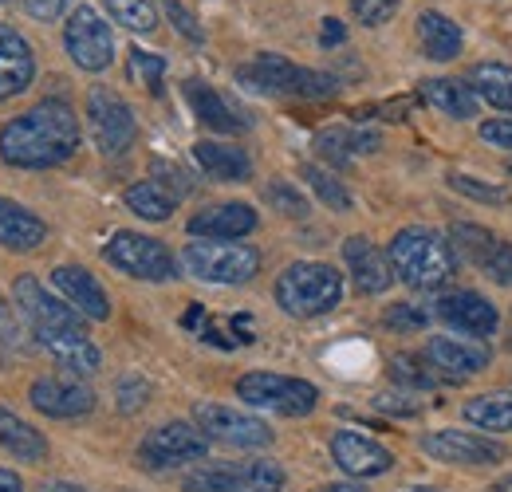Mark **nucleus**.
<instances>
[{"label": "nucleus", "mask_w": 512, "mask_h": 492, "mask_svg": "<svg viewBox=\"0 0 512 492\" xmlns=\"http://www.w3.org/2000/svg\"><path fill=\"white\" fill-rule=\"evenodd\" d=\"M79 150V119L64 99H44L0 126V158L16 170H52Z\"/></svg>", "instance_id": "nucleus-1"}, {"label": "nucleus", "mask_w": 512, "mask_h": 492, "mask_svg": "<svg viewBox=\"0 0 512 492\" xmlns=\"http://www.w3.org/2000/svg\"><path fill=\"white\" fill-rule=\"evenodd\" d=\"M386 260H390L394 276L414 292H438L457 272V256H453L449 241L434 229H422V225L394 233V241L386 248Z\"/></svg>", "instance_id": "nucleus-2"}, {"label": "nucleus", "mask_w": 512, "mask_h": 492, "mask_svg": "<svg viewBox=\"0 0 512 492\" xmlns=\"http://www.w3.org/2000/svg\"><path fill=\"white\" fill-rule=\"evenodd\" d=\"M237 83L260 91V95H296V99H331L339 91L335 75L312 71V67H296L292 60L276 56V52H260L249 63L237 67Z\"/></svg>", "instance_id": "nucleus-3"}, {"label": "nucleus", "mask_w": 512, "mask_h": 492, "mask_svg": "<svg viewBox=\"0 0 512 492\" xmlns=\"http://www.w3.org/2000/svg\"><path fill=\"white\" fill-rule=\"evenodd\" d=\"M339 300H343V276L320 260H296L276 280V304L292 319L327 315Z\"/></svg>", "instance_id": "nucleus-4"}, {"label": "nucleus", "mask_w": 512, "mask_h": 492, "mask_svg": "<svg viewBox=\"0 0 512 492\" xmlns=\"http://www.w3.org/2000/svg\"><path fill=\"white\" fill-rule=\"evenodd\" d=\"M237 398L249 402L253 410H272L284 418H304L316 410L320 390L304 378L292 374H276V370H249L237 378Z\"/></svg>", "instance_id": "nucleus-5"}, {"label": "nucleus", "mask_w": 512, "mask_h": 492, "mask_svg": "<svg viewBox=\"0 0 512 492\" xmlns=\"http://www.w3.org/2000/svg\"><path fill=\"white\" fill-rule=\"evenodd\" d=\"M12 300H16V311L24 315V323L32 327V335L40 339V347H48L64 335H87L83 315L64 300H56L52 292H44V284L36 276H20L12 284Z\"/></svg>", "instance_id": "nucleus-6"}, {"label": "nucleus", "mask_w": 512, "mask_h": 492, "mask_svg": "<svg viewBox=\"0 0 512 492\" xmlns=\"http://www.w3.org/2000/svg\"><path fill=\"white\" fill-rule=\"evenodd\" d=\"M182 268L201 284H249L260 272V252L233 241H193L182 252Z\"/></svg>", "instance_id": "nucleus-7"}, {"label": "nucleus", "mask_w": 512, "mask_h": 492, "mask_svg": "<svg viewBox=\"0 0 512 492\" xmlns=\"http://www.w3.org/2000/svg\"><path fill=\"white\" fill-rule=\"evenodd\" d=\"M107 264H115L119 272H127L134 280H146V284H166L178 276V260L170 256V248L154 237H142V233H130L119 229L107 248H103Z\"/></svg>", "instance_id": "nucleus-8"}, {"label": "nucleus", "mask_w": 512, "mask_h": 492, "mask_svg": "<svg viewBox=\"0 0 512 492\" xmlns=\"http://www.w3.org/2000/svg\"><path fill=\"white\" fill-rule=\"evenodd\" d=\"M87 126H91V138L95 146L107 154V158H119L127 154L138 138V123H134V111L127 107V99L111 87H91L87 91Z\"/></svg>", "instance_id": "nucleus-9"}, {"label": "nucleus", "mask_w": 512, "mask_h": 492, "mask_svg": "<svg viewBox=\"0 0 512 492\" xmlns=\"http://www.w3.org/2000/svg\"><path fill=\"white\" fill-rule=\"evenodd\" d=\"M186 492H280L284 469L276 461H249V465H201L182 481Z\"/></svg>", "instance_id": "nucleus-10"}, {"label": "nucleus", "mask_w": 512, "mask_h": 492, "mask_svg": "<svg viewBox=\"0 0 512 492\" xmlns=\"http://www.w3.org/2000/svg\"><path fill=\"white\" fill-rule=\"evenodd\" d=\"M64 48L67 56L75 60V67H83V71H107L111 60H115L111 24L91 4H79L64 24Z\"/></svg>", "instance_id": "nucleus-11"}, {"label": "nucleus", "mask_w": 512, "mask_h": 492, "mask_svg": "<svg viewBox=\"0 0 512 492\" xmlns=\"http://www.w3.org/2000/svg\"><path fill=\"white\" fill-rule=\"evenodd\" d=\"M193 422L209 441H221V445H233V449H264L272 441L268 422H260L253 414H241L233 406H217V402H197Z\"/></svg>", "instance_id": "nucleus-12"}, {"label": "nucleus", "mask_w": 512, "mask_h": 492, "mask_svg": "<svg viewBox=\"0 0 512 492\" xmlns=\"http://www.w3.org/2000/svg\"><path fill=\"white\" fill-rule=\"evenodd\" d=\"M205 453H209V437L190 422H166L154 433H146L138 445V461L146 469H170V465L201 461Z\"/></svg>", "instance_id": "nucleus-13"}, {"label": "nucleus", "mask_w": 512, "mask_h": 492, "mask_svg": "<svg viewBox=\"0 0 512 492\" xmlns=\"http://www.w3.org/2000/svg\"><path fill=\"white\" fill-rule=\"evenodd\" d=\"M422 453H430L434 461H446V465H497L505 461V445L493 441V437H481V433H461V430H434L426 433L422 441Z\"/></svg>", "instance_id": "nucleus-14"}, {"label": "nucleus", "mask_w": 512, "mask_h": 492, "mask_svg": "<svg viewBox=\"0 0 512 492\" xmlns=\"http://www.w3.org/2000/svg\"><path fill=\"white\" fill-rule=\"evenodd\" d=\"M28 402L48 418H83L95 410V390L75 374H48L28 386Z\"/></svg>", "instance_id": "nucleus-15"}, {"label": "nucleus", "mask_w": 512, "mask_h": 492, "mask_svg": "<svg viewBox=\"0 0 512 492\" xmlns=\"http://www.w3.org/2000/svg\"><path fill=\"white\" fill-rule=\"evenodd\" d=\"M434 315L449 323L453 331L461 335H473V339H489L501 323L497 308L481 296V292H446L438 304H434Z\"/></svg>", "instance_id": "nucleus-16"}, {"label": "nucleus", "mask_w": 512, "mask_h": 492, "mask_svg": "<svg viewBox=\"0 0 512 492\" xmlns=\"http://www.w3.org/2000/svg\"><path fill=\"white\" fill-rule=\"evenodd\" d=\"M256 209L245 201H221V205H205L201 213L190 217V237L201 241H241L256 229Z\"/></svg>", "instance_id": "nucleus-17"}, {"label": "nucleus", "mask_w": 512, "mask_h": 492, "mask_svg": "<svg viewBox=\"0 0 512 492\" xmlns=\"http://www.w3.org/2000/svg\"><path fill=\"white\" fill-rule=\"evenodd\" d=\"M331 457L347 477H383L394 465L390 449H383L379 441H371V437L355 430H339L331 437Z\"/></svg>", "instance_id": "nucleus-18"}, {"label": "nucleus", "mask_w": 512, "mask_h": 492, "mask_svg": "<svg viewBox=\"0 0 512 492\" xmlns=\"http://www.w3.org/2000/svg\"><path fill=\"white\" fill-rule=\"evenodd\" d=\"M52 284L64 292V300L79 311L83 319L103 323V319L111 315V300H107L103 284H99V280H95L87 268H79V264H60V268L52 272Z\"/></svg>", "instance_id": "nucleus-19"}, {"label": "nucleus", "mask_w": 512, "mask_h": 492, "mask_svg": "<svg viewBox=\"0 0 512 492\" xmlns=\"http://www.w3.org/2000/svg\"><path fill=\"white\" fill-rule=\"evenodd\" d=\"M32 79H36L32 44H28L16 28L0 24V99H12V95H20V91H28Z\"/></svg>", "instance_id": "nucleus-20"}, {"label": "nucleus", "mask_w": 512, "mask_h": 492, "mask_svg": "<svg viewBox=\"0 0 512 492\" xmlns=\"http://www.w3.org/2000/svg\"><path fill=\"white\" fill-rule=\"evenodd\" d=\"M343 260H347L351 280H355V288H359L363 296H379V292L390 288V280H394L390 260H386L383 252L371 245L367 237H347V241H343Z\"/></svg>", "instance_id": "nucleus-21"}, {"label": "nucleus", "mask_w": 512, "mask_h": 492, "mask_svg": "<svg viewBox=\"0 0 512 492\" xmlns=\"http://www.w3.org/2000/svg\"><path fill=\"white\" fill-rule=\"evenodd\" d=\"M426 359L438 370H446L449 378H469V374H481L489 367V347L481 343H469V339H453V335H434L430 347H426Z\"/></svg>", "instance_id": "nucleus-22"}, {"label": "nucleus", "mask_w": 512, "mask_h": 492, "mask_svg": "<svg viewBox=\"0 0 512 492\" xmlns=\"http://www.w3.org/2000/svg\"><path fill=\"white\" fill-rule=\"evenodd\" d=\"M193 162L201 166V174H209L213 182H249L253 178V162L241 146L233 142H213V138H201L193 146Z\"/></svg>", "instance_id": "nucleus-23"}, {"label": "nucleus", "mask_w": 512, "mask_h": 492, "mask_svg": "<svg viewBox=\"0 0 512 492\" xmlns=\"http://www.w3.org/2000/svg\"><path fill=\"white\" fill-rule=\"evenodd\" d=\"M44 237H48V225L32 209L16 205L12 197H0V245L12 252H32L44 245Z\"/></svg>", "instance_id": "nucleus-24"}, {"label": "nucleus", "mask_w": 512, "mask_h": 492, "mask_svg": "<svg viewBox=\"0 0 512 492\" xmlns=\"http://www.w3.org/2000/svg\"><path fill=\"white\" fill-rule=\"evenodd\" d=\"M186 99H190L193 115L209 126V130H217V134H237V130L249 126L245 115H237V111H233L209 83H201V79H186Z\"/></svg>", "instance_id": "nucleus-25"}, {"label": "nucleus", "mask_w": 512, "mask_h": 492, "mask_svg": "<svg viewBox=\"0 0 512 492\" xmlns=\"http://www.w3.org/2000/svg\"><path fill=\"white\" fill-rule=\"evenodd\" d=\"M0 449L4 453H12L16 461H44L48 457V437L36 430L32 422H24L20 414H12V410H4L0 406Z\"/></svg>", "instance_id": "nucleus-26"}, {"label": "nucleus", "mask_w": 512, "mask_h": 492, "mask_svg": "<svg viewBox=\"0 0 512 492\" xmlns=\"http://www.w3.org/2000/svg\"><path fill=\"white\" fill-rule=\"evenodd\" d=\"M418 95H422V103H430L434 111H442L449 119H461V123L477 119V95L461 79H426Z\"/></svg>", "instance_id": "nucleus-27"}, {"label": "nucleus", "mask_w": 512, "mask_h": 492, "mask_svg": "<svg viewBox=\"0 0 512 492\" xmlns=\"http://www.w3.org/2000/svg\"><path fill=\"white\" fill-rule=\"evenodd\" d=\"M418 40H422V52L438 63L457 60L461 56V44H465L461 28L449 16H442V12H422L418 16Z\"/></svg>", "instance_id": "nucleus-28"}, {"label": "nucleus", "mask_w": 512, "mask_h": 492, "mask_svg": "<svg viewBox=\"0 0 512 492\" xmlns=\"http://www.w3.org/2000/svg\"><path fill=\"white\" fill-rule=\"evenodd\" d=\"M465 83L477 99H485L497 111H512V67L509 63H473Z\"/></svg>", "instance_id": "nucleus-29"}, {"label": "nucleus", "mask_w": 512, "mask_h": 492, "mask_svg": "<svg viewBox=\"0 0 512 492\" xmlns=\"http://www.w3.org/2000/svg\"><path fill=\"white\" fill-rule=\"evenodd\" d=\"M316 150H320L327 162L335 166H347L351 154H371L379 150V134L371 130H343V126H327L316 134Z\"/></svg>", "instance_id": "nucleus-30"}, {"label": "nucleus", "mask_w": 512, "mask_h": 492, "mask_svg": "<svg viewBox=\"0 0 512 492\" xmlns=\"http://www.w3.org/2000/svg\"><path fill=\"white\" fill-rule=\"evenodd\" d=\"M123 201H127L130 213H138L142 221H166V217L178 209V197L166 193L158 182H134L127 193H123Z\"/></svg>", "instance_id": "nucleus-31"}, {"label": "nucleus", "mask_w": 512, "mask_h": 492, "mask_svg": "<svg viewBox=\"0 0 512 492\" xmlns=\"http://www.w3.org/2000/svg\"><path fill=\"white\" fill-rule=\"evenodd\" d=\"M465 418L489 433H509L512 430V394H481V398L465 402Z\"/></svg>", "instance_id": "nucleus-32"}, {"label": "nucleus", "mask_w": 512, "mask_h": 492, "mask_svg": "<svg viewBox=\"0 0 512 492\" xmlns=\"http://www.w3.org/2000/svg\"><path fill=\"white\" fill-rule=\"evenodd\" d=\"M449 248H453V256H461V260H469V264H489L497 241H493V233L481 229V225H453V229H449Z\"/></svg>", "instance_id": "nucleus-33"}, {"label": "nucleus", "mask_w": 512, "mask_h": 492, "mask_svg": "<svg viewBox=\"0 0 512 492\" xmlns=\"http://www.w3.org/2000/svg\"><path fill=\"white\" fill-rule=\"evenodd\" d=\"M111 20L123 24L127 32H154L158 28V8L154 0H103Z\"/></svg>", "instance_id": "nucleus-34"}, {"label": "nucleus", "mask_w": 512, "mask_h": 492, "mask_svg": "<svg viewBox=\"0 0 512 492\" xmlns=\"http://www.w3.org/2000/svg\"><path fill=\"white\" fill-rule=\"evenodd\" d=\"M304 182L312 185V193L320 197L327 209H335V213H347V209H351V193L343 189V182H339L335 174H327L323 166L308 162V166H304Z\"/></svg>", "instance_id": "nucleus-35"}, {"label": "nucleus", "mask_w": 512, "mask_h": 492, "mask_svg": "<svg viewBox=\"0 0 512 492\" xmlns=\"http://www.w3.org/2000/svg\"><path fill=\"white\" fill-rule=\"evenodd\" d=\"M264 201L276 209V213H284V217H308V197L296 189L292 182H284V178H272V182L264 185Z\"/></svg>", "instance_id": "nucleus-36"}, {"label": "nucleus", "mask_w": 512, "mask_h": 492, "mask_svg": "<svg viewBox=\"0 0 512 492\" xmlns=\"http://www.w3.org/2000/svg\"><path fill=\"white\" fill-rule=\"evenodd\" d=\"M390 374L402 386H418V390H430L438 382V374L430 370V359H422V355H394L390 359Z\"/></svg>", "instance_id": "nucleus-37"}, {"label": "nucleus", "mask_w": 512, "mask_h": 492, "mask_svg": "<svg viewBox=\"0 0 512 492\" xmlns=\"http://www.w3.org/2000/svg\"><path fill=\"white\" fill-rule=\"evenodd\" d=\"M130 75L138 83H146L154 95L162 91V75H166V60L154 56V52H142V48H130Z\"/></svg>", "instance_id": "nucleus-38"}, {"label": "nucleus", "mask_w": 512, "mask_h": 492, "mask_svg": "<svg viewBox=\"0 0 512 492\" xmlns=\"http://www.w3.org/2000/svg\"><path fill=\"white\" fill-rule=\"evenodd\" d=\"M150 182H158L166 193H174L178 201L193 189L190 174H186L178 162H166V158H154V166H150Z\"/></svg>", "instance_id": "nucleus-39"}, {"label": "nucleus", "mask_w": 512, "mask_h": 492, "mask_svg": "<svg viewBox=\"0 0 512 492\" xmlns=\"http://www.w3.org/2000/svg\"><path fill=\"white\" fill-rule=\"evenodd\" d=\"M115 398H119V410H123V414H134V410L146 406V398H150V382H146L142 374H123L119 386H115Z\"/></svg>", "instance_id": "nucleus-40"}, {"label": "nucleus", "mask_w": 512, "mask_h": 492, "mask_svg": "<svg viewBox=\"0 0 512 492\" xmlns=\"http://www.w3.org/2000/svg\"><path fill=\"white\" fill-rule=\"evenodd\" d=\"M446 182H449V189H457V193H465V197H473V201H485V205L505 201V193H501L497 185L481 182V178H469V174H449Z\"/></svg>", "instance_id": "nucleus-41"}, {"label": "nucleus", "mask_w": 512, "mask_h": 492, "mask_svg": "<svg viewBox=\"0 0 512 492\" xmlns=\"http://www.w3.org/2000/svg\"><path fill=\"white\" fill-rule=\"evenodd\" d=\"M351 12H355L359 24L379 28V24H386L398 12V0H351Z\"/></svg>", "instance_id": "nucleus-42"}, {"label": "nucleus", "mask_w": 512, "mask_h": 492, "mask_svg": "<svg viewBox=\"0 0 512 492\" xmlns=\"http://www.w3.org/2000/svg\"><path fill=\"white\" fill-rule=\"evenodd\" d=\"M386 327H394V331H418V327H426V311L414 308V304H394V308L383 315Z\"/></svg>", "instance_id": "nucleus-43"}, {"label": "nucleus", "mask_w": 512, "mask_h": 492, "mask_svg": "<svg viewBox=\"0 0 512 492\" xmlns=\"http://www.w3.org/2000/svg\"><path fill=\"white\" fill-rule=\"evenodd\" d=\"M485 272H489V280H497L501 288H512V245L497 241L493 256H489V264H485Z\"/></svg>", "instance_id": "nucleus-44"}, {"label": "nucleus", "mask_w": 512, "mask_h": 492, "mask_svg": "<svg viewBox=\"0 0 512 492\" xmlns=\"http://www.w3.org/2000/svg\"><path fill=\"white\" fill-rule=\"evenodd\" d=\"M162 8H166V16H170V24H174L186 40L201 44V28H197V20H193V12L186 8V4H178V0H162Z\"/></svg>", "instance_id": "nucleus-45"}, {"label": "nucleus", "mask_w": 512, "mask_h": 492, "mask_svg": "<svg viewBox=\"0 0 512 492\" xmlns=\"http://www.w3.org/2000/svg\"><path fill=\"white\" fill-rule=\"evenodd\" d=\"M375 410H383V414H402V418H414L422 406H418L414 398H406V394H379V398H375Z\"/></svg>", "instance_id": "nucleus-46"}, {"label": "nucleus", "mask_w": 512, "mask_h": 492, "mask_svg": "<svg viewBox=\"0 0 512 492\" xmlns=\"http://www.w3.org/2000/svg\"><path fill=\"white\" fill-rule=\"evenodd\" d=\"M481 138L501 146V150H512V119H489L481 123Z\"/></svg>", "instance_id": "nucleus-47"}, {"label": "nucleus", "mask_w": 512, "mask_h": 492, "mask_svg": "<svg viewBox=\"0 0 512 492\" xmlns=\"http://www.w3.org/2000/svg\"><path fill=\"white\" fill-rule=\"evenodd\" d=\"M67 8V0H24V12L36 20H56Z\"/></svg>", "instance_id": "nucleus-48"}, {"label": "nucleus", "mask_w": 512, "mask_h": 492, "mask_svg": "<svg viewBox=\"0 0 512 492\" xmlns=\"http://www.w3.org/2000/svg\"><path fill=\"white\" fill-rule=\"evenodd\" d=\"M347 40V28H343V20H335V16H327L320 28V44L323 48H339Z\"/></svg>", "instance_id": "nucleus-49"}, {"label": "nucleus", "mask_w": 512, "mask_h": 492, "mask_svg": "<svg viewBox=\"0 0 512 492\" xmlns=\"http://www.w3.org/2000/svg\"><path fill=\"white\" fill-rule=\"evenodd\" d=\"M0 492H24V481L12 469H0Z\"/></svg>", "instance_id": "nucleus-50"}, {"label": "nucleus", "mask_w": 512, "mask_h": 492, "mask_svg": "<svg viewBox=\"0 0 512 492\" xmlns=\"http://www.w3.org/2000/svg\"><path fill=\"white\" fill-rule=\"evenodd\" d=\"M182 327H205V308H201V304H190L186 319H182Z\"/></svg>", "instance_id": "nucleus-51"}, {"label": "nucleus", "mask_w": 512, "mask_h": 492, "mask_svg": "<svg viewBox=\"0 0 512 492\" xmlns=\"http://www.w3.org/2000/svg\"><path fill=\"white\" fill-rule=\"evenodd\" d=\"M40 492H87L83 485H71V481H44Z\"/></svg>", "instance_id": "nucleus-52"}, {"label": "nucleus", "mask_w": 512, "mask_h": 492, "mask_svg": "<svg viewBox=\"0 0 512 492\" xmlns=\"http://www.w3.org/2000/svg\"><path fill=\"white\" fill-rule=\"evenodd\" d=\"M316 492H367L363 485H323V489H316Z\"/></svg>", "instance_id": "nucleus-53"}, {"label": "nucleus", "mask_w": 512, "mask_h": 492, "mask_svg": "<svg viewBox=\"0 0 512 492\" xmlns=\"http://www.w3.org/2000/svg\"><path fill=\"white\" fill-rule=\"evenodd\" d=\"M489 492H512V477H505V481H497Z\"/></svg>", "instance_id": "nucleus-54"}, {"label": "nucleus", "mask_w": 512, "mask_h": 492, "mask_svg": "<svg viewBox=\"0 0 512 492\" xmlns=\"http://www.w3.org/2000/svg\"><path fill=\"white\" fill-rule=\"evenodd\" d=\"M4 319H8V308H4V300H0V327H4Z\"/></svg>", "instance_id": "nucleus-55"}, {"label": "nucleus", "mask_w": 512, "mask_h": 492, "mask_svg": "<svg viewBox=\"0 0 512 492\" xmlns=\"http://www.w3.org/2000/svg\"><path fill=\"white\" fill-rule=\"evenodd\" d=\"M410 492H438V489H410Z\"/></svg>", "instance_id": "nucleus-56"}, {"label": "nucleus", "mask_w": 512, "mask_h": 492, "mask_svg": "<svg viewBox=\"0 0 512 492\" xmlns=\"http://www.w3.org/2000/svg\"><path fill=\"white\" fill-rule=\"evenodd\" d=\"M509 178H512V162H509Z\"/></svg>", "instance_id": "nucleus-57"}]
</instances>
